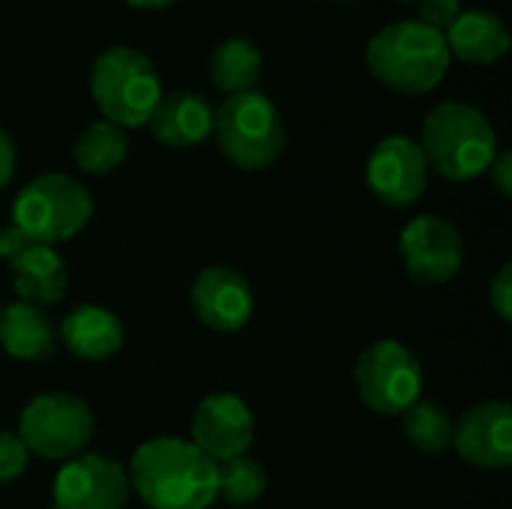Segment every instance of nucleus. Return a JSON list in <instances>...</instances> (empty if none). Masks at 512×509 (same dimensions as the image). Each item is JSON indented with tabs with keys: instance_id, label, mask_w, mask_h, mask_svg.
<instances>
[{
	"instance_id": "9",
	"label": "nucleus",
	"mask_w": 512,
	"mask_h": 509,
	"mask_svg": "<svg viewBox=\"0 0 512 509\" xmlns=\"http://www.w3.org/2000/svg\"><path fill=\"white\" fill-rule=\"evenodd\" d=\"M51 498L54 509H123L129 477L126 468L108 456L78 453L60 465Z\"/></svg>"
},
{
	"instance_id": "3",
	"label": "nucleus",
	"mask_w": 512,
	"mask_h": 509,
	"mask_svg": "<svg viewBox=\"0 0 512 509\" xmlns=\"http://www.w3.org/2000/svg\"><path fill=\"white\" fill-rule=\"evenodd\" d=\"M417 144L429 168L456 183L486 174L498 153L495 126L480 108L465 102H441L432 108Z\"/></svg>"
},
{
	"instance_id": "5",
	"label": "nucleus",
	"mask_w": 512,
	"mask_h": 509,
	"mask_svg": "<svg viewBox=\"0 0 512 509\" xmlns=\"http://www.w3.org/2000/svg\"><path fill=\"white\" fill-rule=\"evenodd\" d=\"M213 132L225 159L243 171H264L285 150L279 108L258 90L228 96L219 111H213Z\"/></svg>"
},
{
	"instance_id": "20",
	"label": "nucleus",
	"mask_w": 512,
	"mask_h": 509,
	"mask_svg": "<svg viewBox=\"0 0 512 509\" xmlns=\"http://www.w3.org/2000/svg\"><path fill=\"white\" fill-rule=\"evenodd\" d=\"M210 75H213V84L228 96L249 93L261 75V51L249 39L231 36L213 48Z\"/></svg>"
},
{
	"instance_id": "12",
	"label": "nucleus",
	"mask_w": 512,
	"mask_h": 509,
	"mask_svg": "<svg viewBox=\"0 0 512 509\" xmlns=\"http://www.w3.org/2000/svg\"><path fill=\"white\" fill-rule=\"evenodd\" d=\"M255 441V417L234 393H210L192 417V444L213 462L246 456Z\"/></svg>"
},
{
	"instance_id": "4",
	"label": "nucleus",
	"mask_w": 512,
	"mask_h": 509,
	"mask_svg": "<svg viewBox=\"0 0 512 509\" xmlns=\"http://www.w3.org/2000/svg\"><path fill=\"white\" fill-rule=\"evenodd\" d=\"M90 93L108 123L144 126L162 99V84L153 60L138 48L114 45L102 51L90 72Z\"/></svg>"
},
{
	"instance_id": "15",
	"label": "nucleus",
	"mask_w": 512,
	"mask_h": 509,
	"mask_svg": "<svg viewBox=\"0 0 512 509\" xmlns=\"http://www.w3.org/2000/svg\"><path fill=\"white\" fill-rule=\"evenodd\" d=\"M156 141L165 147H195L213 132V108L204 96L192 90H174L162 96L147 120Z\"/></svg>"
},
{
	"instance_id": "22",
	"label": "nucleus",
	"mask_w": 512,
	"mask_h": 509,
	"mask_svg": "<svg viewBox=\"0 0 512 509\" xmlns=\"http://www.w3.org/2000/svg\"><path fill=\"white\" fill-rule=\"evenodd\" d=\"M402 417L405 438L414 450L426 456H441L453 447V420L435 402H414Z\"/></svg>"
},
{
	"instance_id": "11",
	"label": "nucleus",
	"mask_w": 512,
	"mask_h": 509,
	"mask_svg": "<svg viewBox=\"0 0 512 509\" xmlns=\"http://www.w3.org/2000/svg\"><path fill=\"white\" fill-rule=\"evenodd\" d=\"M399 252L405 270L420 285H444L462 267V237L453 222L441 216H417L402 228Z\"/></svg>"
},
{
	"instance_id": "21",
	"label": "nucleus",
	"mask_w": 512,
	"mask_h": 509,
	"mask_svg": "<svg viewBox=\"0 0 512 509\" xmlns=\"http://www.w3.org/2000/svg\"><path fill=\"white\" fill-rule=\"evenodd\" d=\"M129 153V138H126V129H120L117 123H108V120H96L90 123L78 141H75V165L87 174H108L114 171Z\"/></svg>"
},
{
	"instance_id": "31",
	"label": "nucleus",
	"mask_w": 512,
	"mask_h": 509,
	"mask_svg": "<svg viewBox=\"0 0 512 509\" xmlns=\"http://www.w3.org/2000/svg\"><path fill=\"white\" fill-rule=\"evenodd\" d=\"M402 3H417V0H402Z\"/></svg>"
},
{
	"instance_id": "28",
	"label": "nucleus",
	"mask_w": 512,
	"mask_h": 509,
	"mask_svg": "<svg viewBox=\"0 0 512 509\" xmlns=\"http://www.w3.org/2000/svg\"><path fill=\"white\" fill-rule=\"evenodd\" d=\"M27 246H30V240H27V234L21 228H15V225L0 228V258L15 261Z\"/></svg>"
},
{
	"instance_id": "25",
	"label": "nucleus",
	"mask_w": 512,
	"mask_h": 509,
	"mask_svg": "<svg viewBox=\"0 0 512 509\" xmlns=\"http://www.w3.org/2000/svg\"><path fill=\"white\" fill-rule=\"evenodd\" d=\"M459 15H462V0H420V21L438 33H447Z\"/></svg>"
},
{
	"instance_id": "8",
	"label": "nucleus",
	"mask_w": 512,
	"mask_h": 509,
	"mask_svg": "<svg viewBox=\"0 0 512 509\" xmlns=\"http://www.w3.org/2000/svg\"><path fill=\"white\" fill-rule=\"evenodd\" d=\"M354 378L360 402L381 417L405 414L414 402H420V360L396 339H381L369 345L354 366Z\"/></svg>"
},
{
	"instance_id": "16",
	"label": "nucleus",
	"mask_w": 512,
	"mask_h": 509,
	"mask_svg": "<svg viewBox=\"0 0 512 509\" xmlns=\"http://www.w3.org/2000/svg\"><path fill=\"white\" fill-rule=\"evenodd\" d=\"M0 348L21 363L48 360L57 351V327L42 306L18 300L0 309Z\"/></svg>"
},
{
	"instance_id": "13",
	"label": "nucleus",
	"mask_w": 512,
	"mask_h": 509,
	"mask_svg": "<svg viewBox=\"0 0 512 509\" xmlns=\"http://www.w3.org/2000/svg\"><path fill=\"white\" fill-rule=\"evenodd\" d=\"M453 447L462 462L486 471L510 468L512 462V408L507 402H483L465 411L453 426Z\"/></svg>"
},
{
	"instance_id": "27",
	"label": "nucleus",
	"mask_w": 512,
	"mask_h": 509,
	"mask_svg": "<svg viewBox=\"0 0 512 509\" xmlns=\"http://www.w3.org/2000/svg\"><path fill=\"white\" fill-rule=\"evenodd\" d=\"M489 174H492V180H495L498 192H501L504 198H510L512 195V153L510 150H504V153H495V159H492V165H489Z\"/></svg>"
},
{
	"instance_id": "1",
	"label": "nucleus",
	"mask_w": 512,
	"mask_h": 509,
	"mask_svg": "<svg viewBox=\"0 0 512 509\" xmlns=\"http://www.w3.org/2000/svg\"><path fill=\"white\" fill-rule=\"evenodd\" d=\"M126 477L150 509H210L216 504V462L183 438L144 441Z\"/></svg>"
},
{
	"instance_id": "10",
	"label": "nucleus",
	"mask_w": 512,
	"mask_h": 509,
	"mask_svg": "<svg viewBox=\"0 0 512 509\" xmlns=\"http://www.w3.org/2000/svg\"><path fill=\"white\" fill-rule=\"evenodd\" d=\"M366 183L387 207H408L429 186V162L420 144L408 135H387L375 144L366 162Z\"/></svg>"
},
{
	"instance_id": "29",
	"label": "nucleus",
	"mask_w": 512,
	"mask_h": 509,
	"mask_svg": "<svg viewBox=\"0 0 512 509\" xmlns=\"http://www.w3.org/2000/svg\"><path fill=\"white\" fill-rule=\"evenodd\" d=\"M15 174V144L6 129H0V189L12 180Z\"/></svg>"
},
{
	"instance_id": "17",
	"label": "nucleus",
	"mask_w": 512,
	"mask_h": 509,
	"mask_svg": "<svg viewBox=\"0 0 512 509\" xmlns=\"http://www.w3.org/2000/svg\"><path fill=\"white\" fill-rule=\"evenodd\" d=\"M60 342L87 363H102L123 348V324L102 306H78L60 324Z\"/></svg>"
},
{
	"instance_id": "6",
	"label": "nucleus",
	"mask_w": 512,
	"mask_h": 509,
	"mask_svg": "<svg viewBox=\"0 0 512 509\" xmlns=\"http://www.w3.org/2000/svg\"><path fill=\"white\" fill-rule=\"evenodd\" d=\"M90 216V192L69 174H42L30 180L12 204V225L21 228L30 243L42 246L72 240L84 231Z\"/></svg>"
},
{
	"instance_id": "24",
	"label": "nucleus",
	"mask_w": 512,
	"mask_h": 509,
	"mask_svg": "<svg viewBox=\"0 0 512 509\" xmlns=\"http://www.w3.org/2000/svg\"><path fill=\"white\" fill-rule=\"evenodd\" d=\"M30 453L15 432H0V486L15 483L27 471Z\"/></svg>"
},
{
	"instance_id": "19",
	"label": "nucleus",
	"mask_w": 512,
	"mask_h": 509,
	"mask_svg": "<svg viewBox=\"0 0 512 509\" xmlns=\"http://www.w3.org/2000/svg\"><path fill=\"white\" fill-rule=\"evenodd\" d=\"M444 39H447L450 54H456L465 63H474V66H492L510 48V30H507V24L495 12H486V9H468V12H462L450 24V30L444 33Z\"/></svg>"
},
{
	"instance_id": "26",
	"label": "nucleus",
	"mask_w": 512,
	"mask_h": 509,
	"mask_svg": "<svg viewBox=\"0 0 512 509\" xmlns=\"http://www.w3.org/2000/svg\"><path fill=\"white\" fill-rule=\"evenodd\" d=\"M489 300H492V309L498 312L501 321H512V264H504L495 273L492 288H489Z\"/></svg>"
},
{
	"instance_id": "2",
	"label": "nucleus",
	"mask_w": 512,
	"mask_h": 509,
	"mask_svg": "<svg viewBox=\"0 0 512 509\" xmlns=\"http://www.w3.org/2000/svg\"><path fill=\"white\" fill-rule=\"evenodd\" d=\"M444 33L423 21H396L381 27L366 45V63L378 81L399 93H429L450 69Z\"/></svg>"
},
{
	"instance_id": "18",
	"label": "nucleus",
	"mask_w": 512,
	"mask_h": 509,
	"mask_svg": "<svg viewBox=\"0 0 512 509\" xmlns=\"http://www.w3.org/2000/svg\"><path fill=\"white\" fill-rule=\"evenodd\" d=\"M9 270H12V288L21 297V303L51 306L60 303L66 294L69 276L54 246L30 243L15 261H9Z\"/></svg>"
},
{
	"instance_id": "14",
	"label": "nucleus",
	"mask_w": 512,
	"mask_h": 509,
	"mask_svg": "<svg viewBox=\"0 0 512 509\" xmlns=\"http://www.w3.org/2000/svg\"><path fill=\"white\" fill-rule=\"evenodd\" d=\"M189 300L198 321L219 333L243 330L255 309L249 282L231 267H207L204 273H198Z\"/></svg>"
},
{
	"instance_id": "23",
	"label": "nucleus",
	"mask_w": 512,
	"mask_h": 509,
	"mask_svg": "<svg viewBox=\"0 0 512 509\" xmlns=\"http://www.w3.org/2000/svg\"><path fill=\"white\" fill-rule=\"evenodd\" d=\"M264 489L267 474L249 453L216 462V501L222 498L228 507H252Z\"/></svg>"
},
{
	"instance_id": "30",
	"label": "nucleus",
	"mask_w": 512,
	"mask_h": 509,
	"mask_svg": "<svg viewBox=\"0 0 512 509\" xmlns=\"http://www.w3.org/2000/svg\"><path fill=\"white\" fill-rule=\"evenodd\" d=\"M129 6H138V9H165L171 6L174 0H126Z\"/></svg>"
},
{
	"instance_id": "7",
	"label": "nucleus",
	"mask_w": 512,
	"mask_h": 509,
	"mask_svg": "<svg viewBox=\"0 0 512 509\" xmlns=\"http://www.w3.org/2000/svg\"><path fill=\"white\" fill-rule=\"evenodd\" d=\"M15 435L27 453L48 462H66L87 447L93 414L87 402L72 393H42L24 405Z\"/></svg>"
}]
</instances>
